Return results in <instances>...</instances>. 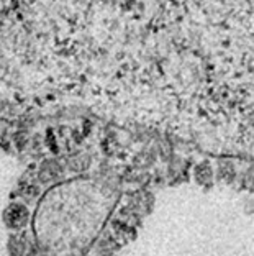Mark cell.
<instances>
[{
  "instance_id": "cell-1",
  "label": "cell",
  "mask_w": 254,
  "mask_h": 256,
  "mask_svg": "<svg viewBox=\"0 0 254 256\" xmlns=\"http://www.w3.org/2000/svg\"><path fill=\"white\" fill-rule=\"evenodd\" d=\"M5 220H7V224L10 226H23L28 220V210L23 206L13 204L5 212Z\"/></svg>"
}]
</instances>
